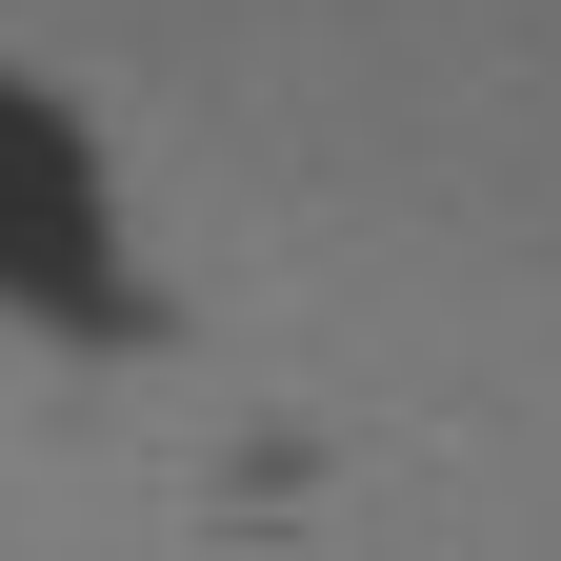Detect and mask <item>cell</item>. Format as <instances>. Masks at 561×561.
Returning a JSON list of instances; mask_svg holds the SVG:
<instances>
[{"label":"cell","mask_w":561,"mask_h":561,"mask_svg":"<svg viewBox=\"0 0 561 561\" xmlns=\"http://www.w3.org/2000/svg\"><path fill=\"white\" fill-rule=\"evenodd\" d=\"M81 280V181H60V140L0 101V301H60Z\"/></svg>","instance_id":"cell-1"}]
</instances>
